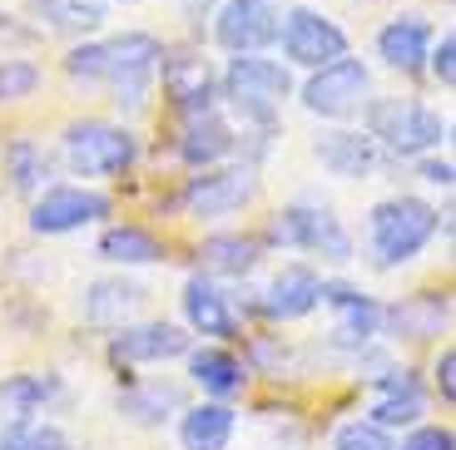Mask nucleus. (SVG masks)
<instances>
[{
	"label": "nucleus",
	"instance_id": "1",
	"mask_svg": "<svg viewBox=\"0 0 456 450\" xmlns=\"http://www.w3.org/2000/svg\"><path fill=\"white\" fill-rule=\"evenodd\" d=\"M159 55H164V45L149 30H125V35H110V40L75 45L65 55V75L85 79V84H114L119 104H139Z\"/></svg>",
	"mask_w": 456,
	"mask_h": 450
},
{
	"label": "nucleus",
	"instance_id": "2",
	"mask_svg": "<svg viewBox=\"0 0 456 450\" xmlns=\"http://www.w3.org/2000/svg\"><path fill=\"white\" fill-rule=\"evenodd\" d=\"M442 228L432 203L422 198H387L377 203L367 218V243H372V262L377 268H402L427 248Z\"/></svg>",
	"mask_w": 456,
	"mask_h": 450
},
{
	"label": "nucleus",
	"instance_id": "3",
	"mask_svg": "<svg viewBox=\"0 0 456 450\" xmlns=\"http://www.w3.org/2000/svg\"><path fill=\"white\" fill-rule=\"evenodd\" d=\"M293 94V79L278 60H263L258 50L253 55H239L224 75V100L243 114V125H258V129H273L283 100Z\"/></svg>",
	"mask_w": 456,
	"mask_h": 450
},
{
	"label": "nucleus",
	"instance_id": "4",
	"mask_svg": "<svg viewBox=\"0 0 456 450\" xmlns=\"http://www.w3.org/2000/svg\"><path fill=\"white\" fill-rule=\"evenodd\" d=\"M268 243L278 248H303V253H322L328 262H347L353 258V237L342 228V218L318 198H297L283 213H273L268 223Z\"/></svg>",
	"mask_w": 456,
	"mask_h": 450
},
{
	"label": "nucleus",
	"instance_id": "5",
	"mask_svg": "<svg viewBox=\"0 0 456 450\" xmlns=\"http://www.w3.org/2000/svg\"><path fill=\"white\" fill-rule=\"evenodd\" d=\"M367 134L397 158H422L446 139L442 114H432L417 100H372L367 104Z\"/></svg>",
	"mask_w": 456,
	"mask_h": 450
},
{
	"label": "nucleus",
	"instance_id": "6",
	"mask_svg": "<svg viewBox=\"0 0 456 450\" xmlns=\"http://www.w3.org/2000/svg\"><path fill=\"white\" fill-rule=\"evenodd\" d=\"M139 144L129 129L110 125V119H85V125L65 129V164L85 179H114L134 164Z\"/></svg>",
	"mask_w": 456,
	"mask_h": 450
},
{
	"label": "nucleus",
	"instance_id": "7",
	"mask_svg": "<svg viewBox=\"0 0 456 450\" xmlns=\"http://www.w3.org/2000/svg\"><path fill=\"white\" fill-rule=\"evenodd\" d=\"M367 65L362 60H332V65H318L313 69V79L303 84V104H308V114H318V119H347V114H357L367 104Z\"/></svg>",
	"mask_w": 456,
	"mask_h": 450
},
{
	"label": "nucleus",
	"instance_id": "8",
	"mask_svg": "<svg viewBox=\"0 0 456 450\" xmlns=\"http://www.w3.org/2000/svg\"><path fill=\"white\" fill-rule=\"evenodd\" d=\"M283 30V0H228L214 20V40L233 55L268 50Z\"/></svg>",
	"mask_w": 456,
	"mask_h": 450
},
{
	"label": "nucleus",
	"instance_id": "9",
	"mask_svg": "<svg viewBox=\"0 0 456 450\" xmlns=\"http://www.w3.org/2000/svg\"><path fill=\"white\" fill-rule=\"evenodd\" d=\"M110 218V198L94 189H69V183H55L45 189L40 198L30 203V228L40 237H60V233H75L85 223H100Z\"/></svg>",
	"mask_w": 456,
	"mask_h": 450
},
{
	"label": "nucleus",
	"instance_id": "10",
	"mask_svg": "<svg viewBox=\"0 0 456 450\" xmlns=\"http://www.w3.org/2000/svg\"><path fill=\"white\" fill-rule=\"evenodd\" d=\"M278 40H283V55L293 60V65H308V69L332 65V60L347 55V35H342L328 15L308 11V5L283 11V30H278Z\"/></svg>",
	"mask_w": 456,
	"mask_h": 450
},
{
	"label": "nucleus",
	"instance_id": "11",
	"mask_svg": "<svg viewBox=\"0 0 456 450\" xmlns=\"http://www.w3.org/2000/svg\"><path fill=\"white\" fill-rule=\"evenodd\" d=\"M159 79H164V94H169V104L179 114H204L214 109V65H208L199 50H164L159 55Z\"/></svg>",
	"mask_w": 456,
	"mask_h": 450
},
{
	"label": "nucleus",
	"instance_id": "12",
	"mask_svg": "<svg viewBox=\"0 0 456 450\" xmlns=\"http://www.w3.org/2000/svg\"><path fill=\"white\" fill-rule=\"evenodd\" d=\"M253 169L248 164H228V169H204L199 179H189L183 189V208L194 218H224V213H239L243 203L253 198Z\"/></svg>",
	"mask_w": 456,
	"mask_h": 450
},
{
	"label": "nucleus",
	"instance_id": "13",
	"mask_svg": "<svg viewBox=\"0 0 456 450\" xmlns=\"http://www.w3.org/2000/svg\"><path fill=\"white\" fill-rule=\"evenodd\" d=\"M322 302L338 312V326H332L338 347H357V351H362L367 342L382 332V307H377L367 293H353V287H342V282H322Z\"/></svg>",
	"mask_w": 456,
	"mask_h": 450
},
{
	"label": "nucleus",
	"instance_id": "14",
	"mask_svg": "<svg viewBox=\"0 0 456 450\" xmlns=\"http://www.w3.org/2000/svg\"><path fill=\"white\" fill-rule=\"evenodd\" d=\"M189 351L183 326L174 322H144V326H125L119 337H110V357L119 366H139V361H169Z\"/></svg>",
	"mask_w": 456,
	"mask_h": 450
},
{
	"label": "nucleus",
	"instance_id": "15",
	"mask_svg": "<svg viewBox=\"0 0 456 450\" xmlns=\"http://www.w3.org/2000/svg\"><path fill=\"white\" fill-rule=\"evenodd\" d=\"M322 302V282L313 268H283L273 282H268V293H263V312L273 317V322H297V317H308L313 307Z\"/></svg>",
	"mask_w": 456,
	"mask_h": 450
},
{
	"label": "nucleus",
	"instance_id": "16",
	"mask_svg": "<svg viewBox=\"0 0 456 450\" xmlns=\"http://www.w3.org/2000/svg\"><path fill=\"white\" fill-rule=\"evenodd\" d=\"M233 129L218 109H204V114H189V125H183V139H179V158L189 169H214L218 158L233 154Z\"/></svg>",
	"mask_w": 456,
	"mask_h": 450
},
{
	"label": "nucleus",
	"instance_id": "17",
	"mask_svg": "<svg viewBox=\"0 0 456 450\" xmlns=\"http://www.w3.org/2000/svg\"><path fill=\"white\" fill-rule=\"evenodd\" d=\"M427 50H432V30H427L422 15H397L377 30V55L402 75H417L427 65Z\"/></svg>",
	"mask_w": 456,
	"mask_h": 450
},
{
	"label": "nucleus",
	"instance_id": "18",
	"mask_svg": "<svg viewBox=\"0 0 456 450\" xmlns=\"http://www.w3.org/2000/svg\"><path fill=\"white\" fill-rule=\"evenodd\" d=\"M427 401H422V386L411 372H382L377 376V401H372V421L377 426H411L422 421Z\"/></svg>",
	"mask_w": 456,
	"mask_h": 450
},
{
	"label": "nucleus",
	"instance_id": "19",
	"mask_svg": "<svg viewBox=\"0 0 456 450\" xmlns=\"http://www.w3.org/2000/svg\"><path fill=\"white\" fill-rule=\"evenodd\" d=\"M313 154H318L322 169H332L338 179H362V173H372L377 164H382V154H377V139H372V134H347V129H338V134H322Z\"/></svg>",
	"mask_w": 456,
	"mask_h": 450
},
{
	"label": "nucleus",
	"instance_id": "20",
	"mask_svg": "<svg viewBox=\"0 0 456 450\" xmlns=\"http://www.w3.org/2000/svg\"><path fill=\"white\" fill-rule=\"evenodd\" d=\"M446 312H452L446 293H422V297H407V302H397L392 312H382V322H387L392 337L427 342V337H436V332L446 326Z\"/></svg>",
	"mask_w": 456,
	"mask_h": 450
},
{
	"label": "nucleus",
	"instance_id": "21",
	"mask_svg": "<svg viewBox=\"0 0 456 450\" xmlns=\"http://www.w3.org/2000/svg\"><path fill=\"white\" fill-rule=\"evenodd\" d=\"M189 376H194V382L204 386L208 396L228 401V396L243 391V382H248V366H243L233 351H224V347H199V351H189Z\"/></svg>",
	"mask_w": 456,
	"mask_h": 450
},
{
	"label": "nucleus",
	"instance_id": "22",
	"mask_svg": "<svg viewBox=\"0 0 456 450\" xmlns=\"http://www.w3.org/2000/svg\"><path fill=\"white\" fill-rule=\"evenodd\" d=\"M233 426H239V416H233L224 401H204V406H194V411H183L179 440H183V450H228Z\"/></svg>",
	"mask_w": 456,
	"mask_h": 450
},
{
	"label": "nucleus",
	"instance_id": "23",
	"mask_svg": "<svg viewBox=\"0 0 456 450\" xmlns=\"http://www.w3.org/2000/svg\"><path fill=\"white\" fill-rule=\"evenodd\" d=\"M183 317H189V326L204 332V337H233L228 297L218 293L208 277H189V287H183Z\"/></svg>",
	"mask_w": 456,
	"mask_h": 450
},
{
	"label": "nucleus",
	"instance_id": "24",
	"mask_svg": "<svg viewBox=\"0 0 456 450\" xmlns=\"http://www.w3.org/2000/svg\"><path fill=\"white\" fill-rule=\"evenodd\" d=\"M139 302H144V287H134V282H125V277H100V282H90V293H85V322L119 326Z\"/></svg>",
	"mask_w": 456,
	"mask_h": 450
},
{
	"label": "nucleus",
	"instance_id": "25",
	"mask_svg": "<svg viewBox=\"0 0 456 450\" xmlns=\"http://www.w3.org/2000/svg\"><path fill=\"white\" fill-rule=\"evenodd\" d=\"M25 11H30L40 25L60 30V35H90V30L104 25L100 0H25Z\"/></svg>",
	"mask_w": 456,
	"mask_h": 450
},
{
	"label": "nucleus",
	"instance_id": "26",
	"mask_svg": "<svg viewBox=\"0 0 456 450\" xmlns=\"http://www.w3.org/2000/svg\"><path fill=\"white\" fill-rule=\"evenodd\" d=\"M55 391H60L55 376H35V372L5 376V382H0V421H25V416H35V411H40V406H45Z\"/></svg>",
	"mask_w": 456,
	"mask_h": 450
},
{
	"label": "nucleus",
	"instance_id": "27",
	"mask_svg": "<svg viewBox=\"0 0 456 450\" xmlns=\"http://www.w3.org/2000/svg\"><path fill=\"white\" fill-rule=\"evenodd\" d=\"M100 258L104 262H125V268H144V262H159L164 248L159 237L144 233V228H110V233L100 237Z\"/></svg>",
	"mask_w": 456,
	"mask_h": 450
},
{
	"label": "nucleus",
	"instance_id": "28",
	"mask_svg": "<svg viewBox=\"0 0 456 450\" xmlns=\"http://www.w3.org/2000/svg\"><path fill=\"white\" fill-rule=\"evenodd\" d=\"M5 179H11L15 193H25V198H30V193L50 179L45 149L35 144V139H11V149H5Z\"/></svg>",
	"mask_w": 456,
	"mask_h": 450
},
{
	"label": "nucleus",
	"instance_id": "29",
	"mask_svg": "<svg viewBox=\"0 0 456 450\" xmlns=\"http://www.w3.org/2000/svg\"><path fill=\"white\" fill-rule=\"evenodd\" d=\"M0 450H69V436L45 421H0Z\"/></svg>",
	"mask_w": 456,
	"mask_h": 450
},
{
	"label": "nucleus",
	"instance_id": "30",
	"mask_svg": "<svg viewBox=\"0 0 456 450\" xmlns=\"http://www.w3.org/2000/svg\"><path fill=\"white\" fill-rule=\"evenodd\" d=\"M174 406H179V391H174V386H134V391L119 396V411H125L129 421H139V426H159Z\"/></svg>",
	"mask_w": 456,
	"mask_h": 450
},
{
	"label": "nucleus",
	"instance_id": "31",
	"mask_svg": "<svg viewBox=\"0 0 456 450\" xmlns=\"http://www.w3.org/2000/svg\"><path fill=\"white\" fill-rule=\"evenodd\" d=\"M204 262L218 272H233V277H243V272L258 262V243L253 237H233V233H218L204 243Z\"/></svg>",
	"mask_w": 456,
	"mask_h": 450
},
{
	"label": "nucleus",
	"instance_id": "32",
	"mask_svg": "<svg viewBox=\"0 0 456 450\" xmlns=\"http://www.w3.org/2000/svg\"><path fill=\"white\" fill-rule=\"evenodd\" d=\"M40 84V69L30 60H0V104H20L35 94Z\"/></svg>",
	"mask_w": 456,
	"mask_h": 450
},
{
	"label": "nucleus",
	"instance_id": "33",
	"mask_svg": "<svg viewBox=\"0 0 456 450\" xmlns=\"http://www.w3.org/2000/svg\"><path fill=\"white\" fill-rule=\"evenodd\" d=\"M332 450H397L387 436V426H377V421H353V426H342Z\"/></svg>",
	"mask_w": 456,
	"mask_h": 450
},
{
	"label": "nucleus",
	"instance_id": "34",
	"mask_svg": "<svg viewBox=\"0 0 456 450\" xmlns=\"http://www.w3.org/2000/svg\"><path fill=\"white\" fill-rule=\"evenodd\" d=\"M427 65H432V75L442 79V84H452V79H456V40H452V35H442V40L427 50Z\"/></svg>",
	"mask_w": 456,
	"mask_h": 450
},
{
	"label": "nucleus",
	"instance_id": "35",
	"mask_svg": "<svg viewBox=\"0 0 456 450\" xmlns=\"http://www.w3.org/2000/svg\"><path fill=\"white\" fill-rule=\"evenodd\" d=\"M402 450H456V440H452L446 426H417L407 440H402Z\"/></svg>",
	"mask_w": 456,
	"mask_h": 450
},
{
	"label": "nucleus",
	"instance_id": "36",
	"mask_svg": "<svg viewBox=\"0 0 456 450\" xmlns=\"http://www.w3.org/2000/svg\"><path fill=\"white\" fill-rule=\"evenodd\" d=\"M436 391H442L446 406L456 401V351H452V347L442 351V361H436Z\"/></svg>",
	"mask_w": 456,
	"mask_h": 450
},
{
	"label": "nucleus",
	"instance_id": "37",
	"mask_svg": "<svg viewBox=\"0 0 456 450\" xmlns=\"http://www.w3.org/2000/svg\"><path fill=\"white\" fill-rule=\"evenodd\" d=\"M422 179L436 183V189H452V164H446V158H427V164H422Z\"/></svg>",
	"mask_w": 456,
	"mask_h": 450
},
{
	"label": "nucleus",
	"instance_id": "38",
	"mask_svg": "<svg viewBox=\"0 0 456 450\" xmlns=\"http://www.w3.org/2000/svg\"><path fill=\"white\" fill-rule=\"evenodd\" d=\"M208 5H214V0H183V11H189V20H204V15H208Z\"/></svg>",
	"mask_w": 456,
	"mask_h": 450
},
{
	"label": "nucleus",
	"instance_id": "39",
	"mask_svg": "<svg viewBox=\"0 0 456 450\" xmlns=\"http://www.w3.org/2000/svg\"><path fill=\"white\" fill-rule=\"evenodd\" d=\"M0 30H5V11H0Z\"/></svg>",
	"mask_w": 456,
	"mask_h": 450
}]
</instances>
